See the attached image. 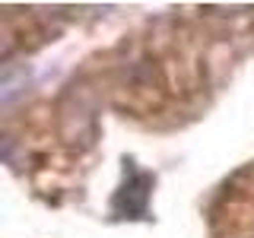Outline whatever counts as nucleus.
<instances>
[{
  "label": "nucleus",
  "mask_w": 254,
  "mask_h": 238,
  "mask_svg": "<svg viewBox=\"0 0 254 238\" xmlns=\"http://www.w3.org/2000/svg\"><path fill=\"white\" fill-rule=\"evenodd\" d=\"M149 190H153V175L140 172L137 165L127 159V162H124V184L115 194L111 213H115L118 219H146Z\"/></svg>",
  "instance_id": "obj_1"
}]
</instances>
